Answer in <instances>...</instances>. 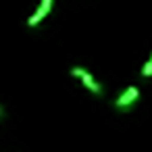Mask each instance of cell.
Instances as JSON below:
<instances>
[{
	"mask_svg": "<svg viewBox=\"0 0 152 152\" xmlns=\"http://www.w3.org/2000/svg\"><path fill=\"white\" fill-rule=\"evenodd\" d=\"M140 75H142L144 79H150V77H152V52H150V58L144 63V67H142Z\"/></svg>",
	"mask_w": 152,
	"mask_h": 152,
	"instance_id": "4",
	"label": "cell"
},
{
	"mask_svg": "<svg viewBox=\"0 0 152 152\" xmlns=\"http://www.w3.org/2000/svg\"><path fill=\"white\" fill-rule=\"evenodd\" d=\"M69 73H71V77H77V79L81 81V86H83L88 92H92L94 96H102V94H104V86H102V83H100V81L88 71V69L75 65V67L69 69Z\"/></svg>",
	"mask_w": 152,
	"mask_h": 152,
	"instance_id": "1",
	"label": "cell"
},
{
	"mask_svg": "<svg viewBox=\"0 0 152 152\" xmlns=\"http://www.w3.org/2000/svg\"><path fill=\"white\" fill-rule=\"evenodd\" d=\"M7 117V108H4V104H0V119H4Z\"/></svg>",
	"mask_w": 152,
	"mask_h": 152,
	"instance_id": "5",
	"label": "cell"
},
{
	"mask_svg": "<svg viewBox=\"0 0 152 152\" xmlns=\"http://www.w3.org/2000/svg\"><path fill=\"white\" fill-rule=\"evenodd\" d=\"M140 96H142V92H140L137 86H127V88L117 96V100H115L117 110H131V108L137 104Z\"/></svg>",
	"mask_w": 152,
	"mask_h": 152,
	"instance_id": "2",
	"label": "cell"
},
{
	"mask_svg": "<svg viewBox=\"0 0 152 152\" xmlns=\"http://www.w3.org/2000/svg\"><path fill=\"white\" fill-rule=\"evenodd\" d=\"M52 9H54V0H40L38 2V7H36V11L29 15V19H27V27L29 29H36L50 13H52Z\"/></svg>",
	"mask_w": 152,
	"mask_h": 152,
	"instance_id": "3",
	"label": "cell"
}]
</instances>
